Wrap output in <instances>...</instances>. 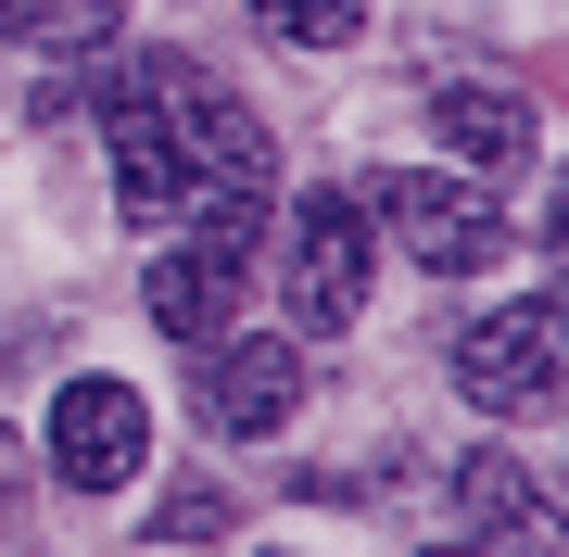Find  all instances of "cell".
<instances>
[{"label":"cell","instance_id":"4","mask_svg":"<svg viewBox=\"0 0 569 557\" xmlns=\"http://www.w3.org/2000/svg\"><path fill=\"white\" fill-rule=\"evenodd\" d=\"M456 392H468L481 418H545L557 392H569V317H557V291L493 305L481 330L456 342Z\"/></svg>","mask_w":569,"mask_h":557},{"label":"cell","instance_id":"1","mask_svg":"<svg viewBox=\"0 0 569 557\" xmlns=\"http://www.w3.org/2000/svg\"><path fill=\"white\" fill-rule=\"evenodd\" d=\"M102 152H114L127 228H178V203L203 190V166H190V102H178V51H152V63H127V77H114Z\"/></svg>","mask_w":569,"mask_h":557},{"label":"cell","instance_id":"10","mask_svg":"<svg viewBox=\"0 0 569 557\" xmlns=\"http://www.w3.org/2000/svg\"><path fill=\"white\" fill-rule=\"evenodd\" d=\"M241 13L266 39H291V51H355L367 39V0H241Z\"/></svg>","mask_w":569,"mask_h":557},{"label":"cell","instance_id":"6","mask_svg":"<svg viewBox=\"0 0 569 557\" xmlns=\"http://www.w3.org/2000/svg\"><path fill=\"white\" fill-rule=\"evenodd\" d=\"M152 456V406L127 380H63L51 392V469L77 481V495H127Z\"/></svg>","mask_w":569,"mask_h":557},{"label":"cell","instance_id":"8","mask_svg":"<svg viewBox=\"0 0 569 557\" xmlns=\"http://www.w3.org/2000/svg\"><path fill=\"white\" fill-rule=\"evenodd\" d=\"M430 140H443L468 178H507V166H531V102L519 89H443V102H430Z\"/></svg>","mask_w":569,"mask_h":557},{"label":"cell","instance_id":"2","mask_svg":"<svg viewBox=\"0 0 569 557\" xmlns=\"http://www.w3.org/2000/svg\"><path fill=\"white\" fill-rule=\"evenodd\" d=\"M367 216L392 228V253L406 267H443V279H468V267H507V203H493L481 178H456V166H406V178H380V190H355Z\"/></svg>","mask_w":569,"mask_h":557},{"label":"cell","instance_id":"11","mask_svg":"<svg viewBox=\"0 0 569 557\" xmlns=\"http://www.w3.org/2000/svg\"><path fill=\"white\" fill-rule=\"evenodd\" d=\"M164 533H178V545H203V533H228V507H216V495H178V507H164Z\"/></svg>","mask_w":569,"mask_h":557},{"label":"cell","instance_id":"3","mask_svg":"<svg viewBox=\"0 0 569 557\" xmlns=\"http://www.w3.org/2000/svg\"><path fill=\"white\" fill-rule=\"evenodd\" d=\"M279 305H291L305 342H342L355 317H367V203H355V190H305V203H291Z\"/></svg>","mask_w":569,"mask_h":557},{"label":"cell","instance_id":"7","mask_svg":"<svg viewBox=\"0 0 569 557\" xmlns=\"http://www.w3.org/2000/svg\"><path fill=\"white\" fill-rule=\"evenodd\" d=\"M456 519H468V557H557V495L507 444L456 456Z\"/></svg>","mask_w":569,"mask_h":557},{"label":"cell","instance_id":"5","mask_svg":"<svg viewBox=\"0 0 569 557\" xmlns=\"http://www.w3.org/2000/svg\"><path fill=\"white\" fill-rule=\"evenodd\" d=\"M190 418H203L216 444H266L305 418V355L291 342H253V330H216L203 368H190Z\"/></svg>","mask_w":569,"mask_h":557},{"label":"cell","instance_id":"9","mask_svg":"<svg viewBox=\"0 0 569 557\" xmlns=\"http://www.w3.org/2000/svg\"><path fill=\"white\" fill-rule=\"evenodd\" d=\"M127 26V0H0V39L13 51H102Z\"/></svg>","mask_w":569,"mask_h":557}]
</instances>
